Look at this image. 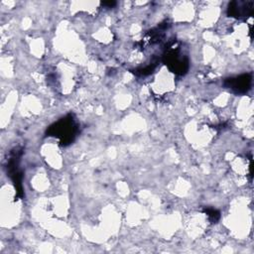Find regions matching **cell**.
Masks as SVG:
<instances>
[{
	"label": "cell",
	"mask_w": 254,
	"mask_h": 254,
	"mask_svg": "<svg viewBox=\"0 0 254 254\" xmlns=\"http://www.w3.org/2000/svg\"><path fill=\"white\" fill-rule=\"evenodd\" d=\"M162 61L172 72L178 75L186 74L190 67L189 58L182 53V49L176 40L169 43L163 54Z\"/></svg>",
	"instance_id": "2"
},
{
	"label": "cell",
	"mask_w": 254,
	"mask_h": 254,
	"mask_svg": "<svg viewBox=\"0 0 254 254\" xmlns=\"http://www.w3.org/2000/svg\"><path fill=\"white\" fill-rule=\"evenodd\" d=\"M252 73H243L237 76L225 78L223 81L224 88L235 94H245L251 89Z\"/></svg>",
	"instance_id": "4"
},
{
	"label": "cell",
	"mask_w": 254,
	"mask_h": 254,
	"mask_svg": "<svg viewBox=\"0 0 254 254\" xmlns=\"http://www.w3.org/2000/svg\"><path fill=\"white\" fill-rule=\"evenodd\" d=\"M254 12L253 1H231L227 6V15L236 19H246Z\"/></svg>",
	"instance_id": "5"
},
{
	"label": "cell",
	"mask_w": 254,
	"mask_h": 254,
	"mask_svg": "<svg viewBox=\"0 0 254 254\" xmlns=\"http://www.w3.org/2000/svg\"><path fill=\"white\" fill-rule=\"evenodd\" d=\"M203 212L207 215L208 219L212 222V223H215L219 218H220V212L215 209V208H212V207H206L203 209Z\"/></svg>",
	"instance_id": "7"
},
{
	"label": "cell",
	"mask_w": 254,
	"mask_h": 254,
	"mask_svg": "<svg viewBox=\"0 0 254 254\" xmlns=\"http://www.w3.org/2000/svg\"><path fill=\"white\" fill-rule=\"evenodd\" d=\"M157 64H158V60H155L152 63H150L148 65H146L144 67H138V68L132 70V72L134 74H136V75H139V76L149 75V74H151L154 71V69L157 66Z\"/></svg>",
	"instance_id": "6"
},
{
	"label": "cell",
	"mask_w": 254,
	"mask_h": 254,
	"mask_svg": "<svg viewBox=\"0 0 254 254\" xmlns=\"http://www.w3.org/2000/svg\"><path fill=\"white\" fill-rule=\"evenodd\" d=\"M23 154L22 148L16 147L13 150L10 151L9 159H7V176L11 179V181L14 184L17 197L22 198L24 195L23 192V186H22V180H23V174L22 171L19 168L20 158Z\"/></svg>",
	"instance_id": "3"
},
{
	"label": "cell",
	"mask_w": 254,
	"mask_h": 254,
	"mask_svg": "<svg viewBox=\"0 0 254 254\" xmlns=\"http://www.w3.org/2000/svg\"><path fill=\"white\" fill-rule=\"evenodd\" d=\"M101 5L105 6V7H108V8H111V7L116 5V2L115 1H105V2H101Z\"/></svg>",
	"instance_id": "8"
},
{
	"label": "cell",
	"mask_w": 254,
	"mask_h": 254,
	"mask_svg": "<svg viewBox=\"0 0 254 254\" xmlns=\"http://www.w3.org/2000/svg\"><path fill=\"white\" fill-rule=\"evenodd\" d=\"M78 131L79 126L74 118V115L69 113L50 125L46 131V136L59 139L60 145L65 147L75 140Z\"/></svg>",
	"instance_id": "1"
}]
</instances>
